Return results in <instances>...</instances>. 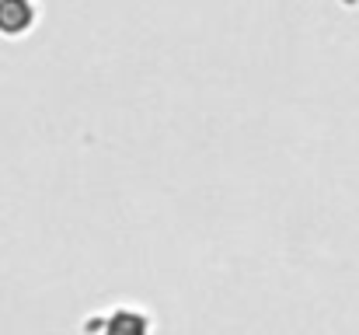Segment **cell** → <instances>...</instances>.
I'll list each match as a JSON object with an SVG mask.
<instances>
[{
    "label": "cell",
    "mask_w": 359,
    "mask_h": 335,
    "mask_svg": "<svg viewBox=\"0 0 359 335\" xmlns=\"http://www.w3.org/2000/svg\"><path fill=\"white\" fill-rule=\"evenodd\" d=\"M0 11H7V21H0V32H21L32 21V7L25 0H4Z\"/></svg>",
    "instance_id": "1"
}]
</instances>
